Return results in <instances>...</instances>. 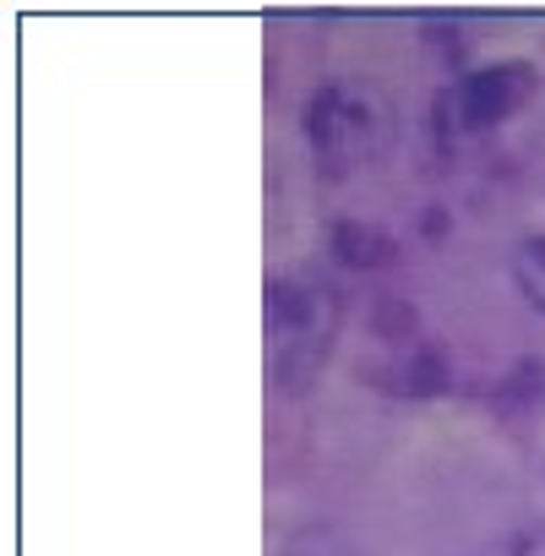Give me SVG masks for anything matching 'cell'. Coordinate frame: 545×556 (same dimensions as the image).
Returning a JSON list of instances; mask_svg holds the SVG:
<instances>
[{"label": "cell", "mask_w": 545, "mask_h": 556, "mask_svg": "<svg viewBox=\"0 0 545 556\" xmlns=\"http://www.w3.org/2000/svg\"><path fill=\"white\" fill-rule=\"evenodd\" d=\"M267 323H272V361H279V382L290 393H306V382L317 377L339 323H344V295H333V285H322L317 273H290L272 278L267 290Z\"/></svg>", "instance_id": "obj_1"}, {"label": "cell", "mask_w": 545, "mask_h": 556, "mask_svg": "<svg viewBox=\"0 0 545 556\" xmlns=\"http://www.w3.org/2000/svg\"><path fill=\"white\" fill-rule=\"evenodd\" d=\"M447 93H453V110H458L464 131H491L496 121H507L512 110L529 104L534 66L529 61H491V66L469 72L464 83H453Z\"/></svg>", "instance_id": "obj_2"}, {"label": "cell", "mask_w": 545, "mask_h": 556, "mask_svg": "<svg viewBox=\"0 0 545 556\" xmlns=\"http://www.w3.org/2000/svg\"><path fill=\"white\" fill-rule=\"evenodd\" d=\"M306 137H312L317 164H322L328 180H333V175H350V169L371 153V121H366L360 104L344 99V88H322V93L312 99V110H306Z\"/></svg>", "instance_id": "obj_3"}, {"label": "cell", "mask_w": 545, "mask_h": 556, "mask_svg": "<svg viewBox=\"0 0 545 556\" xmlns=\"http://www.w3.org/2000/svg\"><path fill=\"white\" fill-rule=\"evenodd\" d=\"M491 415H496V426L512 431V437H534V431L545 426V361H540V355L518 361V366L491 388Z\"/></svg>", "instance_id": "obj_4"}, {"label": "cell", "mask_w": 545, "mask_h": 556, "mask_svg": "<svg viewBox=\"0 0 545 556\" xmlns=\"http://www.w3.org/2000/svg\"><path fill=\"white\" fill-rule=\"evenodd\" d=\"M447 350L442 344H409V350H393L382 361V371H371V382L393 399H436L447 393Z\"/></svg>", "instance_id": "obj_5"}, {"label": "cell", "mask_w": 545, "mask_h": 556, "mask_svg": "<svg viewBox=\"0 0 545 556\" xmlns=\"http://www.w3.org/2000/svg\"><path fill=\"white\" fill-rule=\"evenodd\" d=\"M328 245H333V256H339L344 267H360V273L398 262V240H393L388 229L366 224V218H339V224L328 229Z\"/></svg>", "instance_id": "obj_6"}, {"label": "cell", "mask_w": 545, "mask_h": 556, "mask_svg": "<svg viewBox=\"0 0 545 556\" xmlns=\"http://www.w3.org/2000/svg\"><path fill=\"white\" fill-rule=\"evenodd\" d=\"M371 339H382V344H398V350H409V344H420L415 339V306L404 301V295H382L377 306H371Z\"/></svg>", "instance_id": "obj_7"}, {"label": "cell", "mask_w": 545, "mask_h": 556, "mask_svg": "<svg viewBox=\"0 0 545 556\" xmlns=\"http://www.w3.org/2000/svg\"><path fill=\"white\" fill-rule=\"evenodd\" d=\"M512 278H518V290L534 312H545V235H529L518 240L512 251Z\"/></svg>", "instance_id": "obj_8"}, {"label": "cell", "mask_w": 545, "mask_h": 556, "mask_svg": "<svg viewBox=\"0 0 545 556\" xmlns=\"http://www.w3.org/2000/svg\"><path fill=\"white\" fill-rule=\"evenodd\" d=\"M485 556H545V523H518V529L502 534Z\"/></svg>", "instance_id": "obj_9"}, {"label": "cell", "mask_w": 545, "mask_h": 556, "mask_svg": "<svg viewBox=\"0 0 545 556\" xmlns=\"http://www.w3.org/2000/svg\"><path fill=\"white\" fill-rule=\"evenodd\" d=\"M426 34L436 39V50H442L447 61H458V55H464V45H458V34H453V28H442V23H426Z\"/></svg>", "instance_id": "obj_10"}]
</instances>
